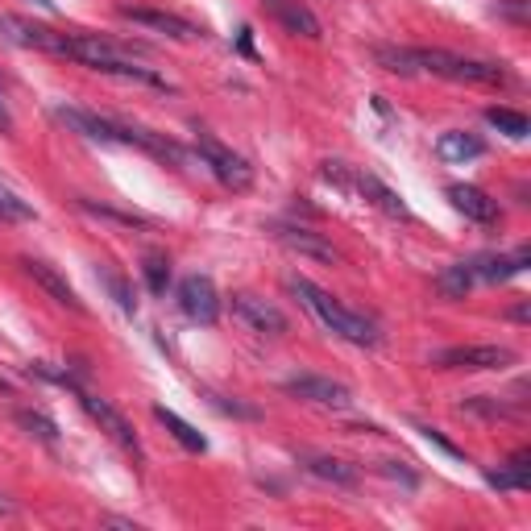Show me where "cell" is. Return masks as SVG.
<instances>
[{
	"label": "cell",
	"mask_w": 531,
	"mask_h": 531,
	"mask_svg": "<svg viewBox=\"0 0 531 531\" xmlns=\"http://www.w3.org/2000/svg\"><path fill=\"white\" fill-rule=\"evenodd\" d=\"M486 482L498 486V490H523L531 482V453H515L507 461V469H490Z\"/></svg>",
	"instance_id": "19"
},
{
	"label": "cell",
	"mask_w": 531,
	"mask_h": 531,
	"mask_svg": "<svg viewBox=\"0 0 531 531\" xmlns=\"http://www.w3.org/2000/svg\"><path fill=\"white\" fill-rule=\"evenodd\" d=\"M38 5H42V9H54V0H38Z\"/></svg>",
	"instance_id": "32"
},
{
	"label": "cell",
	"mask_w": 531,
	"mask_h": 531,
	"mask_svg": "<svg viewBox=\"0 0 531 531\" xmlns=\"http://www.w3.org/2000/svg\"><path fill=\"white\" fill-rule=\"evenodd\" d=\"M449 200L461 216L469 220H478V225H490V220H498V204L490 200V195L482 187H469V183H453L449 187Z\"/></svg>",
	"instance_id": "14"
},
{
	"label": "cell",
	"mask_w": 531,
	"mask_h": 531,
	"mask_svg": "<svg viewBox=\"0 0 531 531\" xmlns=\"http://www.w3.org/2000/svg\"><path fill=\"white\" fill-rule=\"evenodd\" d=\"M461 411H478V415H490V419H511V415H515V407L494 403L490 395H473V399H465Z\"/></svg>",
	"instance_id": "26"
},
{
	"label": "cell",
	"mask_w": 531,
	"mask_h": 531,
	"mask_svg": "<svg viewBox=\"0 0 531 531\" xmlns=\"http://www.w3.org/2000/svg\"><path fill=\"white\" fill-rule=\"evenodd\" d=\"M9 511H13V502H9L5 494H0V515H9Z\"/></svg>",
	"instance_id": "31"
},
{
	"label": "cell",
	"mask_w": 531,
	"mask_h": 531,
	"mask_svg": "<svg viewBox=\"0 0 531 531\" xmlns=\"http://www.w3.org/2000/svg\"><path fill=\"white\" fill-rule=\"evenodd\" d=\"M469 287H473V266H469V262H457V266H449V270L436 274V291H440L444 299H465Z\"/></svg>",
	"instance_id": "22"
},
{
	"label": "cell",
	"mask_w": 531,
	"mask_h": 531,
	"mask_svg": "<svg viewBox=\"0 0 531 531\" xmlns=\"http://www.w3.org/2000/svg\"><path fill=\"white\" fill-rule=\"evenodd\" d=\"M274 237L283 241L287 249H295V254H303V258H316V262H341V254L332 249L320 233H312V229H299V225H274Z\"/></svg>",
	"instance_id": "13"
},
{
	"label": "cell",
	"mask_w": 531,
	"mask_h": 531,
	"mask_svg": "<svg viewBox=\"0 0 531 531\" xmlns=\"http://www.w3.org/2000/svg\"><path fill=\"white\" fill-rule=\"evenodd\" d=\"M349 187H353V191H361V195H366V200H370L374 208H382L386 216H411V212H407V204L399 200V195L390 191L386 183H378L374 175H353V183H349Z\"/></svg>",
	"instance_id": "17"
},
{
	"label": "cell",
	"mask_w": 531,
	"mask_h": 531,
	"mask_svg": "<svg viewBox=\"0 0 531 531\" xmlns=\"http://www.w3.org/2000/svg\"><path fill=\"white\" fill-rule=\"evenodd\" d=\"M436 150H440L444 162H469V158H482L486 154V146L473 133H444Z\"/></svg>",
	"instance_id": "21"
},
{
	"label": "cell",
	"mask_w": 531,
	"mask_h": 531,
	"mask_svg": "<svg viewBox=\"0 0 531 531\" xmlns=\"http://www.w3.org/2000/svg\"><path fill=\"white\" fill-rule=\"evenodd\" d=\"M104 287L113 291V299L121 303V312H129V316L137 312V299H133V291L125 287V278H121V274H104Z\"/></svg>",
	"instance_id": "28"
},
{
	"label": "cell",
	"mask_w": 531,
	"mask_h": 531,
	"mask_svg": "<svg viewBox=\"0 0 531 531\" xmlns=\"http://www.w3.org/2000/svg\"><path fill=\"white\" fill-rule=\"evenodd\" d=\"M17 424H21L25 432H30V436L46 440V444H54V440H59V432H54V424H50L46 415H38V411H21V415H17Z\"/></svg>",
	"instance_id": "25"
},
{
	"label": "cell",
	"mask_w": 531,
	"mask_h": 531,
	"mask_svg": "<svg viewBox=\"0 0 531 531\" xmlns=\"http://www.w3.org/2000/svg\"><path fill=\"white\" fill-rule=\"evenodd\" d=\"M270 13L287 25L291 34H299V38H320V21H316V13L307 9V5H299V0H270Z\"/></svg>",
	"instance_id": "15"
},
{
	"label": "cell",
	"mask_w": 531,
	"mask_h": 531,
	"mask_svg": "<svg viewBox=\"0 0 531 531\" xmlns=\"http://www.w3.org/2000/svg\"><path fill=\"white\" fill-rule=\"evenodd\" d=\"M233 316H237L245 328L262 332V337H283V332H287V316L278 312L274 303H266V299H258V295H249V291L233 295Z\"/></svg>",
	"instance_id": "7"
},
{
	"label": "cell",
	"mask_w": 531,
	"mask_h": 531,
	"mask_svg": "<svg viewBox=\"0 0 531 531\" xmlns=\"http://www.w3.org/2000/svg\"><path fill=\"white\" fill-rule=\"evenodd\" d=\"M142 274H146V287H150L154 295H166V283H171V262H166L162 254H146Z\"/></svg>",
	"instance_id": "24"
},
{
	"label": "cell",
	"mask_w": 531,
	"mask_h": 531,
	"mask_svg": "<svg viewBox=\"0 0 531 531\" xmlns=\"http://www.w3.org/2000/svg\"><path fill=\"white\" fill-rule=\"evenodd\" d=\"M378 67L395 71V75L428 71V75L457 79V83H486V88H502V83H511L507 67L482 63V59H461V54H453V50H428V46H382L378 50Z\"/></svg>",
	"instance_id": "1"
},
{
	"label": "cell",
	"mask_w": 531,
	"mask_h": 531,
	"mask_svg": "<svg viewBox=\"0 0 531 531\" xmlns=\"http://www.w3.org/2000/svg\"><path fill=\"white\" fill-rule=\"evenodd\" d=\"M195 154H200V162L229 191H249V187H254V166H249L241 154H233L229 146L212 142V137H200V142H195Z\"/></svg>",
	"instance_id": "3"
},
{
	"label": "cell",
	"mask_w": 531,
	"mask_h": 531,
	"mask_svg": "<svg viewBox=\"0 0 531 531\" xmlns=\"http://www.w3.org/2000/svg\"><path fill=\"white\" fill-rule=\"evenodd\" d=\"M13 121H9V108H5V100H0V129H9Z\"/></svg>",
	"instance_id": "30"
},
{
	"label": "cell",
	"mask_w": 531,
	"mask_h": 531,
	"mask_svg": "<svg viewBox=\"0 0 531 531\" xmlns=\"http://www.w3.org/2000/svg\"><path fill=\"white\" fill-rule=\"evenodd\" d=\"M299 465L312 473V478H320V482H332V486H353L357 482V469L349 465V461H341V457H324V453H303L299 457Z\"/></svg>",
	"instance_id": "16"
},
{
	"label": "cell",
	"mask_w": 531,
	"mask_h": 531,
	"mask_svg": "<svg viewBox=\"0 0 531 531\" xmlns=\"http://www.w3.org/2000/svg\"><path fill=\"white\" fill-rule=\"evenodd\" d=\"M179 307L191 324H216L220 320V295L212 287V278L204 274H187L179 283Z\"/></svg>",
	"instance_id": "6"
},
{
	"label": "cell",
	"mask_w": 531,
	"mask_h": 531,
	"mask_svg": "<svg viewBox=\"0 0 531 531\" xmlns=\"http://www.w3.org/2000/svg\"><path fill=\"white\" fill-rule=\"evenodd\" d=\"M419 432H424V440H432L436 444V449H444V453H449V457H461V449H457V444H449V440H444L436 428H419Z\"/></svg>",
	"instance_id": "29"
},
{
	"label": "cell",
	"mask_w": 531,
	"mask_h": 531,
	"mask_svg": "<svg viewBox=\"0 0 531 531\" xmlns=\"http://www.w3.org/2000/svg\"><path fill=\"white\" fill-rule=\"evenodd\" d=\"M283 390H287V395H295V399L320 403V407H349V403H353V390H349L345 382H332V378H320V374L287 378Z\"/></svg>",
	"instance_id": "8"
},
{
	"label": "cell",
	"mask_w": 531,
	"mask_h": 531,
	"mask_svg": "<svg viewBox=\"0 0 531 531\" xmlns=\"http://www.w3.org/2000/svg\"><path fill=\"white\" fill-rule=\"evenodd\" d=\"M0 220H34V208L17 200L9 187H0Z\"/></svg>",
	"instance_id": "27"
},
{
	"label": "cell",
	"mask_w": 531,
	"mask_h": 531,
	"mask_svg": "<svg viewBox=\"0 0 531 531\" xmlns=\"http://www.w3.org/2000/svg\"><path fill=\"white\" fill-rule=\"evenodd\" d=\"M154 415L162 419V424H166V432H171V436H175V440L183 444V449H187V453H204V449H208V440H204L200 432H195V428L187 424V419H183V415H175L171 407H154Z\"/></svg>",
	"instance_id": "20"
},
{
	"label": "cell",
	"mask_w": 531,
	"mask_h": 531,
	"mask_svg": "<svg viewBox=\"0 0 531 531\" xmlns=\"http://www.w3.org/2000/svg\"><path fill=\"white\" fill-rule=\"evenodd\" d=\"M79 403H83V411H88V415L96 419V424H100L108 436H113V440L121 444L125 453L142 457V440H137L133 424H129V419H125V415H121L113 403H108V399H100V395H88V390H79Z\"/></svg>",
	"instance_id": "5"
},
{
	"label": "cell",
	"mask_w": 531,
	"mask_h": 531,
	"mask_svg": "<svg viewBox=\"0 0 531 531\" xmlns=\"http://www.w3.org/2000/svg\"><path fill=\"white\" fill-rule=\"evenodd\" d=\"M0 34L17 46H30V50H46V54H67V34H54V30H42V25H30V21H17V17H0Z\"/></svg>",
	"instance_id": "10"
},
{
	"label": "cell",
	"mask_w": 531,
	"mask_h": 531,
	"mask_svg": "<svg viewBox=\"0 0 531 531\" xmlns=\"http://www.w3.org/2000/svg\"><path fill=\"white\" fill-rule=\"evenodd\" d=\"M469 266H473V274H478V278H486V283H507V278H515L527 266V249H523V254H515V258H494V254H486L478 262H469Z\"/></svg>",
	"instance_id": "18"
},
{
	"label": "cell",
	"mask_w": 531,
	"mask_h": 531,
	"mask_svg": "<svg viewBox=\"0 0 531 531\" xmlns=\"http://www.w3.org/2000/svg\"><path fill=\"white\" fill-rule=\"evenodd\" d=\"M121 17H125V21H133V25H146V30H154V34L175 38V42H191V38H200V25H191V21H187V17H179V13H162V9H133V5H125V9H121Z\"/></svg>",
	"instance_id": "9"
},
{
	"label": "cell",
	"mask_w": 531,
	"mask_h": 531,
	"mask_svg": "<svg viewBox=\"0 0 531 531\" xmlns=\"http://www.w3.org/2000/svg\"><path fill=\"white\" fill-rule=\"evenodd\" d=\"M59 117L63 125H71L75 133L83 137H92V142H108V146H125V129L121 121H108V117H96V113H83V108H59Z\"/></svg>",
	"instance_id": "11"
},
{
	"label": "cell",
	"mask_w": 531,
	"mask_h": 531,
	"mask_svg": "<svg viewBox=\"0 0 531 531\" xmlns=\"http://www.w3.org/2000/svg\"><path fill=\"white\" fill-rule=\"evenodd\" d=\"M291 291L303 299V307L312 312L328 332H337L341 341H349V345H378V328L361 316V312H353V307H345L341 299H332L328 291H320L316 283H307V278H291Z\"/></svg>",
	"instance_id": "2"
},
{
	"label": "cell",
	"mask_w": 531,
	"mask_h": 531,
	"mask_svg": "<svg viewBox=\"0 0 531 531\" xmlns=\"http://www.w3.org/2000/svg\"><path fill=\"white\" fill-rule=\"evenodd\" d=\"M432 361L444 370H507L515 366V353L507 345H457V349H440Z\"/></svg>",
	"instance_id": "4"
},
{
	"label": "cell",
	"mask_w": 531,
	"mask_h": 531,
	"mask_svg": "<svg viewBox=\"0 0 531 531\" xmlns=\"http://www.w3.org/2000/svg\"><path fill=\"white\" fill-rule=\"evenodd\" d=\"M21 270L34 278V283L54 299V303H63V307H71V312H83V299L75 295V287L67 283V278L54 270V266H46V262H38V258H21Z\"/></svg>",
	"instance_id": "12"
},
{
	"label": "cell",
	"mask_w": 531,
	"mask_h": 531,
	"mask_svg": "<svg viewBox=\"0 0 531 531\" xmlns=\"http://www.w3.org/2000/svg\"><path fill=\"white\" fill-rule=\"evenodd\" d=\"M486 121L507 137H527V117L515 113V108H486Z\"/></svg>",
	"instance_id": "23"
}]
</instances>
